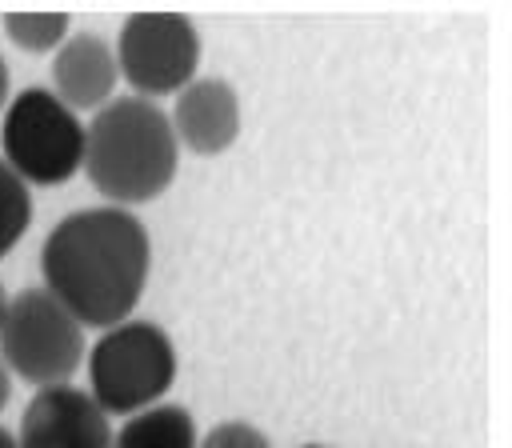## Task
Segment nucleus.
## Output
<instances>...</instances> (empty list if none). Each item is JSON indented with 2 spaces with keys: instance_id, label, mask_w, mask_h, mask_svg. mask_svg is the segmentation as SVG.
I'll return each mask as SVG.
<instances>
[{
  "instance_id": "nucleus-1",
  "label": "nucleus",
  "mask_w": 512,
  "mask_h": 448,
  "mask_svg": "<svg viewBox=\"0 0 512 448\" xmlns=\"http://www.w3.org/2000/svg\"><path fill=\"white\" fill-rule=\"evenodd\" d=\"M152 268V240L132 208H76L52 224L40 244L44 292H52L84 328H112L132 316Z\"/></svg>"
},
{
  "instance_id": "nucleus-2",
  "label": "nucleus",
  "mask_w": 512,
  "mask_h": 448,
  "mask_svg": "<svg viewBox=\"0 0 512 448\" xmlns=\"http://www.w3.org/2000/svg\"><path fill=\"white\" fill-rule=\"evenodd\" d=\"M180 168V144L164 108L140 96H112L84 124L88 184L116 208L156 200Z\"/></svg>"
},
{
  "instance_id": "nucleus-3",
  "label": "nucleus",
  "mask_w": 512,
  "mask_h": 448,
  "mask_svg": "<svg viewBox=\"0 0 512 448\" xmlns=\"http://www.w3.org/2000/svg\"><path fill=\"white\" fill-rule=\"evenodd\" d=\"M88 364V396L100 404L104 416H132L164 400L176 384L180 356L172 336L152 320H120L96 336L84 352Z\"/></svg>"
},
{
  "instance_id": "nucleus-4",
  "label": "nucleus",
  "mask_w": 512,
  "mask_h": 448,
  "mask_svg": "<svg viewBox=\"0 0 512 448\" xmlns=\"http://www.w3.org/2000/svg\"><path fill=\"white\" fill-rule=\"evenodd\" d=\"M88 352L84 324L44 288H24L8 296V312L0 324V360L12 376L52 388L72 384Z\"/></svg>"
},
{
  "instance_id": "nucleus-5",
  "label": "nucleus",
  "mask_w": 512,
  "mask_h": 448,
  "mask_svg": "<svg viewBox=\"0 0 512 448\" xmlns=\"http://www.w3.org/2000/svg\"><path fill=\"white\" fill-rule=\"evenodd\" d=\"M4 164L24 184H64L84 164V124L80 116L52 96V88H20L0 124Z\"/></svg>"
},
{
  "instance_id": "nucleus-6",
  "label": "nucleus",
  "mask_w": 512,
  "mask_h": 448,
  "mask_svg": "<svg viewBox=\"0 0 512 448\" xmlns=\"http://www.w3.org/2000/svg\"><path fill=\"white\" fill-rule=\"evenodd\" d=\"M116 68L140 100L176 96L196 80L200 32L184 12H132L116 36Z\"/></svg>"
},
{
  "instance_id": "nucleus-7",
  "label": "nucleus",
  "mask_w": 512,
  "mask_h": 448,
  "mask_svg": "<svg viewBox=\"0 0 512 448\" xmlns=\"http://www.w3.org/2000/svg\"><path fill=\"white\" fill-rule=\"evenodd\" d=\"M20 448H112V420L72 384L36 388L20 412Z\"/></svg>"
},
{
  "instance_id": "nucleus-8",
  "label": "nucleus",
  "mask_w": 512,
  "mask_h": 448,
  "mask_svg": "<svg viewBox=\"0 0 512 448\" xmlns=\"http://www.w3.org/2000/svg\"><path fill=\"white\" fill-rule=\"evenodd\" d=\"M168 124L180 148L196 156H216L240 136V96L220 76H196L176 92Z\"/></svg>"
},
{
  "instance_id": "nucleus-9",
  "label": "nucleus",
  "mask_w": 512,
  "mask_h": 448,
  "mask_svg": "<svg viewBox=\"0 0 512 448\" xmlns=\"http://www.w3.org/2000/svg\"><path fill=\"white\" fill-rule=\"evenodd\" d=\"M116 80H120L116 52L96 32L68 36L52 56V96L60 104H68L72 112L104 108L112 100V92H116Z\"/></svg>"
},
{
  "instance_id": "nucleus-10",
  "label": "nucleus",
  "mask_w": 512,
  "mask_h": 448,
  "mask_svg": "<svg viewBox=\"0 0 512 448\" xmlns=\"http://www.w3.org/2000/svg\"><path fill=\"white\" fill-rule=\"evenodd\" d=\"M196 420L184 404H152L144 412H132L116 432L112 448H196Z\"/></svg>"
},
{
  "instance_id": "nucleus-11",
  "label": "nucleus",
  "mask_w": 512,
  "mask_h": 448,
  "mask_svg": "<svg viewBox=\"0 0 512 448\" xmlns=\"http://www.w3.org/2000/svg\"><path fill=\"white\" fill-rule=\"evenodd\" d=\"M8 40L24 52H56L68 40V12H4L0 16Z\"/></svg>"
},
{
  "instance_id": "nucleus-12",
  "label": "nucleus",
  "mask_w": 512,
  "mask_h": 448,
  "mask_svg": "<svg viewBox=\"0 0 512 448\" xmlns=\"http://www.w3.org/2000/svg\"><path fill=\"white\" fill-rule=\"evenodd\" d=\"M28 220H32V196H28V184L0 160V260L24 240Z\"/></svg>"
},
{
  "instance_id": "nucleus-13",
  "label": "nucleus",
  "mask_w": 512,
  "mask_h": 448,
  "mask_svg": "<svg viewBox=\"0 0 512 448\" xmlns=\"http://www.w3.org/2000/svg\"><path fill=\"white\" fill-rule=\"evenodd\" d=\"M196 448H272V444H268V436H264L256 424H248V420H220L216 428H208V432L196 440Z\"/></svg>"
},
{
  "instance_id": "nucleus-14",
  "label": "nucleus",
  "mask_w": 512,
  "mask_h": 448,
  "mask_svg": "<svg viewBox=\"0 0 512 448\" xmlns=\"http://www.w3.org/2000/svg\"><path fill=\"white\" fill-rule=\"evenodd\" d=\"M8 100H12V72H8V60L0 52V112L8 108Z\"/></svg>"
},
{
  "instance_id": "nucleus-15",
  "label": "nucleus",
  "mask_w": 512,
  "mask_h": 448,
  "mask_svg": "<svg viewBox=\"0 0 512 448\" xmlns=\"http://www.w3.org/2000/svg\"><path fill=\"white\" fill-rule=\"evenodd\" d=\"M8 400H12V372H8L4 360H0V412H4Z\"/></svg>"
},
{
  "instance_id": "nucleus-16",
  "label": "nucleus",
  "mask_w": 512,
  "mask_h": 448,
  "mask_svg": "<svg viewBox=\"0 0 512 448\" xmlns=\"http://www.w3.org/2000/svg\"><path fill=\"white\" fill-rule=\"evenodd\" d=\"M0 448H20V440H16V432L8 424H0Z\"/></svg>"
},
{
  "instance_id": "nucleus-17",
  "label": "nucleus",
  "mask_w": 512,
  "mask_h": 448,
  "mask_svg": "<svg viewBox=\"0 0 512 448\" xmlns=\"http://www.w3.org/2000/svg\"><path fill=\"white\" fill-rule=\"evenodd\" d=\"M4 312H8V292H4V284H0V324H4Z\"/></svg>"
},
{
  "instance_id": "nucleus-18",
  "label": "nucleus",
  "mask_w": 512,
  "mask_h": 448,
  "mask_svg": "<svg viewBox=\"0 0 512 448\" xmlns=\"http://www.w3.org/2000/svg\"><path fill=\"white\" fill-rule=\"evenodd\" d=\"M300 448H324V444H300Z\"/></svg>"
}]
</instances>
